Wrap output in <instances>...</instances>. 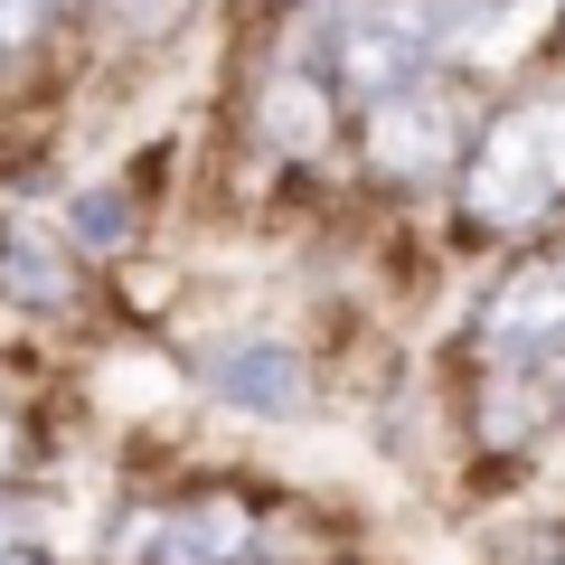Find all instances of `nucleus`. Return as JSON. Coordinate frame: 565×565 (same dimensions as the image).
<instances>
[{
  "mask_svg": "<svg viewBox=\"0 0 565 565\" xmlns=\"http://www.w3.org/2000/svg\"><path fill=\"white\" fill-rule=\"evenodd\" d=\"M462 199L481 226H537L546 207H565V95H519L481 122Z\"/></svg>",
  "mask_w": 565,
  "mask_h": 565,
  "instance_id": "f257e3e1",
  "label": "nucleus"
},
{
  "mask_svg": "<svg viewBox=\"0 0 565 565\" xmlns=\"http://www.w3.org/2000/svg\"><path fill=\"white\" fill-rule=\"evenodd\" d=\"M434 57H444V29H434V0H349L340 20H330V57H321V76L340 85V95L377 104L386 85L424 76Z\"/></svg>",
  "mask_w": 565,
  "mask_h": 565,
  "instance_id": "f03ea898",
  "label": "nucleus"
},
{
  "mask_svg": "<svg viewBox=\"0 0 565 565\" xmlns=\"http://www.w3.org/2000/svg\"><path fill=\"white\" fill-rule=\"evenodd\" d=\"M462 132H471L462 95L424 66V76L386 85V95L367 104L359 151H367V170H377V180H444V170H462Z\"/></svg>",
  "mask_w": 565,
  "mask_h": 565,
  "instance_id": "7ed1b4c3",
  "label": "nucleus"
},
{
  "mask_svg": "<svg viewBox=\"0 0 565 565\" xmlns=\"http://www.w3.org/2000/svg\"><path fill=\"white\" fill-rule=\"evenodd\" d=\"M481 349L490 367H509V396L565 377V255H537L490 292L481 311Z\"/></svg>",
  "mask_w": 565,
  "mask_h": 565,
  "instance_id": "20e7f679",
  "label": "nucleus"
},
{
  "mask_svg": "<svg viewBox=\"0 0 565 565\" xmlns=\"http://www.w3.org/2000/svg\"><path fill=\"white\" fill-rule=\"evenodd\" d=\"M199 377L217 386L226 405H245V415H302L311 405V367L282 340H217L199 359Z\"/></svg>",
  "mask_w": 565,
  "mask_h": 565,
  "instance_id": "39448f33",
  "label": "nucleus"
},
{
  "mask_svg": "<svg viewBox=\"0 0 565 565\" xmlns=\"http://www.w3.org/2000/svg\"><path fill=\"white\" fill-rule=\"evenodd\" d=\"M255 122H264V141H274V151L311 161V151H330V122H340V85H330L321 66L292 57V66H274V76H264Z\"/></svg>",
  "mask_w": 565,
  "mask_h": 565,
  "instance_id": "423d86ee",
  "label": "nucleus"
},
{
  "mask_svg": "<svg viewBox=\"0 0 565 565\" xmlns=\"http://www.w3.org/2000/svg\"><path fill=\"white\" fill-rule=\"evenodd\" d=\"M537 20H546V0H434L444 47L471 57V66H509L527 39H537Z\"/></svg>",
  "mask_w": 565,
  "mask_h": 565,
  "instance_id": "0eeeda50",
  "label": "nucleus"
},
{
  "mask_svg": "<svg viewBox=\"0 0 565 565\" xmlns=\"http://www.w3.org/2000/svg\"><path fill=\"white\" fill-rule=\"evenodd\" d=\"M66 292H76V245L66 236H0V302L66 311Z\"/></svg>",
  "mask_w": 565,
  "mask_h": 565,
  "instance_id": "6e6552de",
  "label": "nucleus"
},
{
  "mask_svg": "<svg viewBox=\"0 0 565 565\" xmlns=\"http://www.w3.org/2000/svg\"><path fill=\"white\" fill-rule=\"evenodd\" d=\"M122 236H132V207H122L114 189H85V199L66 207V245H76V255H114Z\"/></svg>",
  "mask_w": 565,
  "mask_h": 565,
  "instance_id": "1a4fd4ad",
  "label": "nucleus"
},
{
  "mask_svg": "<svg viewBox=\"0 0 565 565\" xmlns=\"http://www.w3.org/2000/svg\"><path fill=\"white\" fill-rule=\"evenodd\" d=\"M66 10H76V0H0V66H20L47 29L66 20Z\"/></svg>",
  "mask_w": 565,
  "mask_h": 565,
  "instance_id": "9d476101",
  "label": "nucleus"
},
{
  "mask_svg": "<svg viewBox=\"0 0 565 565\" xmlns=\"http://www.w3.org/2000/svg\"><path fill=\"white\" fill-rule=\"evenodd\" d=\"M10 481H29V424L0 405V490H10Z\"/></svg>",
  "mask_w": 565,
  "mask_h": 565,
  "instance_id": "9b49d317",
  "label": "nucleus"
},
{
  "mask_svg": "<svg viewBox=\"0 0 565 565\" xmlns=\"http://www.w3.org/2000/svg\"><path fill=\"white\" fill-rule=\"evenodd\" d=\"M0 565H66L57 546H0Z\"/></svg>",
  "mask_w": 565,
  "mask_h": 565,
  "instance_id": "f8f14e48",
  "label": "nucleus"
},
{
  "mask_svg": "<svg viewBox=\"0 0 565 565\" xmlns=\"http://www.w3.org/2000/svg\"><path fill=\"white\" fill-rule=\"evenodd\" d=\"M236 565H255V556H236Z\"/></svg>",
  "mask_w": 565,
  "mask_h": 565,
  "instance_id": "ddd939ff",
  "label": "nucleus"
},
{
  "mask_svg": "<svg viewBox=\"0 0 565 565\" xmlns=\"http://www.w3.org/2000/svg\"><path fill=\"white\" fill-rule=\"evenodd\" d=\"M76 10H85V0H76Z\"/></svg>",
  "mask_w": 565,
  "mask_h": 565,
  "instance_id": "4468645a",
  "label": "nucleus"
}]
</instances>
